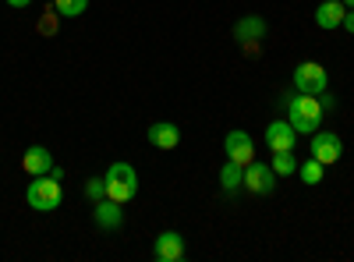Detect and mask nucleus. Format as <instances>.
Instances as JSON below:
<instances>
[{
	"mask_svg": "<svg viewBox=\"0 0 354 262\" xmlns=\"http://www.w3.org/2000/svg\"><path fill=\"white\" fill-rule=\"evenodd\" d=\"M11 8H18V11H25V8H32V0H8Z\"/></svg>",
	"mask_w": 354,
	"mask_h": 262,
	"instance_id": "21",
	"label": "nucleus"
},
{
	"mask_svg": "<svg viewBox=\"0 0 354 262\" xmlns=\"http://www.w3.org/2000/svg\"><path fill=\"white\" fill-rule=\"evenodd\" d=\"M277 178H290V174H298V160H294V153H273V163Z\"/></svg>",
	"mask_w": 354,
	"mask_h": 262,
	"instance_id": "18",
	"label": "nucleus"
},
{
	"mask_svg": "<svg viewBox=\"0 0 354 262\" xmlns=\"http://www.w3.org/2000/svg\"><path fill=\"white\" fill-rule=\"evenodd\" d=\"M61 198H64V188H61V178H53V174H39L25 188V202L36 213H53L61 206Z\"/></svg>",
	"mask_w": 354,
	"mask_h": 262,
	"instance_id": "1",
	"label": "nucleus"
},
{
	"mask_svg": "<svg viewBox=\"0 0 354 262\" xmlns=\"http://www.w3.org/2000/svg\"><path fill=\"white\" fill-rule=\"evenodd\" d=\"M223 153H227V160L248 167V163L255 160V142H252L248 131H227V138H223Z\"/></svg>",
	"mask_w": 354,
	"mask_h": 262,
	"instance_id": "7",
	"label": "nucleus"
},
{
	"mask_svg": "<svg viewBox=\"0 0 354 262\" xmlns=\"http://www.w3.org/2000/svg\"><path fill=\"white\" fill-rule=\"evenodd\" d=\"M82 191H85V198H93V202H100V198H106V181H103V178H88Z\"/></svg>",
	"mask_w": 354,
	"mask_h": 262,
	"instance_id": "19",
	"label": "nucleus"
},
{
	"mask_svg": "<svg viewBox=\"0 0 354 262\" xmlns=\"http://www.w3.org/2000/svg\"><path fill=\"white\" fill-rule=\"evenodd\" d=\"M245 188H248L252 195H270V191L277 188V170H273L270 163L252 160V163L245 167Z\"/></svg>",
	"mask_w": 354,
	"mask_h": 262,
	"instance_id": "5",
	"label": "nucleus"
},
{
	"mask_svg": "<svg viewBox=\"0 0 354 262\" xmlns=\"http://www.w3.org/2000/svg\"><path fill=\"white\" fill-rule=\"evenodd\" d=\"M220 188H223V191H238V188H245V167H241V163H234V160H227L223 170H220Z\"/></svg>",
	"mask_w": 354,
	"mask_h": 262,
	"instance_id": "15",
	"label": "nucleus"
},
{
	"mask_svg": "<svg viewBox=\"0 0 354 262\" xmlns=\"http://www.w3.org/2000/svg\"><path fill=\"white\" fill-rule=\"evenodd\" d=\"M298 178H301V185L315 188L322 178H326V163H319V160H305V163H298Z\"/></svg>",
	"mask_w": 354,
	"mask_h": 262,
	"instance_id": "16",
	"label": "nucleus"
},
{
	"mask_svg": "<svg viewBox=\"0 0 354 262\" xmlns=\"http://www.w3.org/2000/svg\"><path fill=\"white\" fill-rule=\"evenodd\" d=\"M344 156V142H340V135L337 131H315L312 135V160H319V163H337Z\"/></svg>",
	"mask_w": 354,
	"mask_h": 262,
	"instance_id": "6",
	"label": "nucleus"
},
{
	"mask_svg": "<svg viewBox=\"0 0 354 262\" xmlns=\"http://www.w3.org/2000/svg\"><path fill=\"white\" fill-rule=\"evenodd\" d=\"M266 32H270V25H266L262 18H252V15L234 25V39H241V43H255V39H262Z\"/></svg>",
	"mask_w": 354,
	"mask_h": 262,
	"instance_id": "14",
	"label": "nucleus"
},
{
	"mask_svg": "<svg viewBox=\"0 0 354 262\" xmlns=\"http://www.w3.org/2000/svg\"><path fill=\"white\" fill-rule=\"evenodd\" d=\"M326 85H330V75H326V68H322V64L305 61V64L294 68V89H298V93L322 96V93H326Z\"/></svg>",
	"mask_w": 354,
	"mask_h": 262,
	"instance_id": "4",
	"label": "nucleus"
},
{
	"mask_svg": "<svg viewBox=\"0 0 354 262\" xmlns=\"http://www.w3.org/2000/svg\"><path fill=\"white\" fill-rule=\"evenodd\" d=\"M85 11H88V0H53L57 18H82Z\"/></svg>",
	"mask_w": 354,
	"mask_h": 262,
	"instance_id": "17",
	"label": "nucleus"
},
{
	"mask_svg": "<svg viewBox=\"0 0 354 262\" xmlns=\"http://www.w3.org/2000/svg\"><path fill=\"white\" fill-rule=\"evenodd\" d=\"M21 167H25L28 178H39V174H50L53 170V156H50L46 145H28L25 156H21Z\"/></svg>",
	"mask_w": 354,
	"mask_h": 262,
	"instance_id": "11",
	"label": "nucleus"
},
{
	"mask_svg": "<svg viewBox=\"0 0 354 262\" xmlns=\"http://www.w3.org/2000/svg\"><path fill=\"white\" fill-rule=\"evenodd\" d=\"M266 149L270 153H294V142H298V131L290 128V121H273L266 128Z\"/></svg>",
	"mask_w": 354,
	"mask_h": 262,
	"instance_id": "9",
	"label": "nucleus"
},
{
	"mask_svg": "<svg viewBox=\"0 0 354 262\" xmlns=\"http://www.w3.org/2000/svg\"><path fill=\"white\" fill-rule=\"evenodd\" d=\"M344 15H347L344 0H322V4L315 8V25L326 28V32H333V28L344 25Z\"/></svg>",
	"mask_w": 354,
	"mask_h": 262,
	"instance_id": "12",
	"label": "nucleus"
},
{
	"mask_svg": "<svg viewBox=\"0 0 354 262\" xmlns=\"http://www.w3.org/2000/svg\"><path fill=\"white\" fill-rule=\"evenodd\" d=\"M344 28L354 36V8H347V15H344Z\"/></svg>",
	"mask_w": 354,
	"mask_h": 262,
	"instance_id": "20",
	"label": "nucleus"
},
{
	"mask_svg": "<svg viewBox=\"0 0 354 262\" xmlns=\"http://www.w3.org/2000/svg\"><path fill=\"white\" fill-rule=\"evenodd\" d=\"M287 106H290V128L298 135H315L319 131V124H322V100L319 96L298 93Z\"/></svg>",
	"mask_w": 354,
	"mask_h": 262,
	"instance_id": "2",
	"label": "nucleus"
},
{
	"mask_svg": "<svg viewBox=\"0 0 354 262\" xmlns=\"http://www.w3.org/2000/svg\"><path fill=\"white\" fill-rule=\"evenodd\" d=\"M103 181H106V198L121 202V206H128V202L138 195V174H135L131 163H110Z\"/></svg>",
	"mask_w": 354,
	"mask_h": 262,
	"instance_id": "3",
	"label": "nucleus"
},
{
	"mask_svg": "<svg viewBox=\"0 0 354 262\" xmlns=\"http://www.w3.org/2000/svg\"><path fill=\"white\" fill-rule=\"evenodd\" d=\"M93 223H96L100 230H121V227H124V209H121V202L100 198L96 206H93Z\"/></svg>",
	"mask_w": 354,
	"mask_h": 262,
	"instance_id": "10",
	"label": "nucleus"
},
{
	"mask_svg": "<svg viewBox=\"0 0 354 262\" xmlns=\"http://www.w3.org/2000/svg\"><path fill=\"white\" fill-rule=\"evenodd\" d=\"M177 142H181V128L170 124V121H156L149 124V145H156V149H177Z\"/></svg>",
	"mask_w": 354,
	"mask_h": 262,
	"instance_id": "13",
	"label": "nucleus"
},
{
	"mask_svg": "<svg viewBox=\"0 0 354 262\" xmlns=\"http://www.w3.org/2000/svg\"><path fill=\"white\" fill-rule=\"evenodd\" d=\"M344 8H354V0H344Z\"/></svg>",
	"mask_w": 354,
	"mask_h": 262,
	"instance_id": "22",
	"label": "nucleus"
},
{
	"mask_svg": "<svg viewBox=\"0 0 354 262\" xmlns=\"http://www.w3.org/2000/svg\"><path fill=\"white\" fill-rule=\"evenodd\" d=\"M153 259L156 262H181L185 259V238L177 230H160L153 241Z\"/></svg>",
	"mask_w": 354,
	"mask_h": 262,
	"instance_id": "8",
	"label": "nucleus"
}]
</instances>
